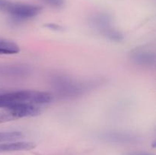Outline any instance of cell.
I'll list each match as a JSON object with an SVG mask.
<instances>
[{
  "label": "cell",
  "mask_w": 156,
  "mask_h": 155,
  "mask_svg": "<svg viewBox=\"0 0 156 155\" xmlns=\"http://www.w3.org/2000/svg\"><path fill=\"white\" fill-rule=\"evenodd\" d=\"M101 81L76 80L65 74H56L51 78V84L58 97L63 99L79 97L100 85Z\"/></svg>",
  "instance_id": "1"
},
{
  "label": "cell",
  "mask_w": 156,
  "mask_h": 155,
  "mask_svg": "<svg viewBox=\"0 0 156 155\" xmlns=\"http://www.w3.org/2000/svg\"><path fill=\"white\" fill-rule=\"evenodd\" d=\"M53 98V96L51 93L45 91L33 90H21L9 92L0 91V108L7 109L22 103L39 106L49 103Z\"/></svg>",
  "instance_id": "2"
},
{
  "label": "cell",
  "mask_w": 156,
  "mask_h": 155,
  "mask_svg": "<svg viewBox=\"0 0 156 155\" xmlns=\"http://www.w3.org/2000/svg\"><path fill=\"white\" fill-rule=\"evenodd\" d=\"M90 24L99 33L111 41L120 42L123 40V34L113 27L111 15L105 12H98L90 18Z\"/></svg>",
  "instance_id": "3"
},
{
  "label": "cell",
  "mask_w": 156,
  "mask_h": 155,
  "mask_svg": "<svg viewBox=\"0 0 156 155\" xmlns=\"http://www.w3.org/2000/svg\"><path fill=\"white\" fill-rule=\"evenodd\" d=\"M41 110L37 105L22 103L0 110V123L8 122L21 118L35 116L41 113Z\"/></svg>",
  "instance_id": "4"
},
{
  "label": "cell",
  "mask_w": 156,
  "mask_h": 155,
  "mask_svg": "<svg viewBox=\"0 0 156 155\" xmlns=\"http://www.w3.org/2000/svg\"><path fill=\"white\" fill-rule=\"evenodd\" d=\"M41 7L33 4L21 2H11L8 1L4 11L10 15L15 21H25L39 15Z\"/></svg>",
  "instance_id": "5"
},
{
  "label": "cell",
  "mask_w": 156,
  "mask_h": 155,
  "mask_svg": "<svg viewBox=\"0 0 156 155\" xmlns=\"http://www.w3.org/2000/svg\"><path fill=\"white\" fill-rule=\"evenodd\" d=\"M97 136L105 142L117 144H133L139 143L141 140L140 137L136 134L117 130L104 131L98 134Z\"/></svg>",
  "instance_id": "6"
},
{
  "label": "cell",
  "mask_w": 156,
  "mask_h": 155,
  "mask_svg": "<svg viewBox=\"0 0 156 155\" xmlns=\"http://www.w3.org/2000/svg\"><path fill=\"white\" fill-rule=\"evenodd\" d=\"M129 59L133 63L145 68H151L155 65V52L146 49H136L129 54Z\"/></svg>",
  "instance_id": "7"
},
{
  "label": "cell",
  "mask_w": 156,
  "mask_h": 155,
  "mask_svg": "<svg viewBox=\"0 0 156 155\" xmlns=\"http://www.w3.org/2000/svg\"><path fill=\"white\" fill-rule=\"evenodd\" d=\"M35 147L34 143L30 141H10L0 144V152L30 150L35 148Z\"/></svg>",
  "instance_id": "8"
},
{
  "label": "cell",
  "mask_w": 156,
  "mask_h": 155,
  "mask_svg": "<svg viewBox=\"0 0 156 155\" xmlns=\"http://www.w3.org/2000/svg\"><path fill=\"white\" fill-rule=\"evenodd\" d=\"M30 68L24 65H9L0 66V74L8 76H25L30 72Z\"/></svg>",
  "instance_id": "9"
},
{
  "label": "cell",
  "mask_w": 156,
  "mask_h": 155,
  "mask_svg": "<svg viewBox=\"0 0 156 155\" xmlns=\"http://www.w3.org/2000/svg\"><path fill=\"white\" fill-rule=\"evenodd\" d=\"M20 52V47L16 43L0 39V55H14Z\"/></svg>",
  "instance_id": "10"
},
{
  "label": "cell",
  "mask_w": 156,
  "mask_h": 155,
  "mask_svg": "<svg viewBox=\"0 0 156 155\" xmlns=\"http://www.w3.org/2000/svg\"><path fill=\"white\" fill-rule=\"evenodd\" d=\"M24 134L18 131L0 132V144L19 140L24 138Z\"/></svg>",
  "instance_id": "11"
},
{
  "label": "cell",
  "mask_w": 156,
  "mask_h": 155,
  "mask_svg": "<svg viewBox=\"0 0 156 155\" xmlns=\"http://www.w3.org/2000/svg\"><path fill=\"white\" fill-rule=\"evenodd\" d=\"M49 5L54 8H60L64 5V0H43Z\"/></svg>",
  "instance_id": "12"
},
{
  "label": "cell",
  "mask_w": 156,
  "mask_h": 155,
  "mask_svg": "<svg viewBox=\"0 0 156 155\" xmlns=\"http://www.w3.org/2000/svg\"><path fill=\"white\" fill-rule=\"evenodd\" d=\"M45 27H48L49 29H51V30H57V31L62 30V29H63L60 25H58V24H54V23H50V24H45Z\"/></svg>",
  "instance_id": "13"
},
{
  "label": "cell",
  "mask_w": 156,
  "mask_h": 155,
  "mask_svg": "<svg viewBox=\"0 0 156 155\" xmlns=\"http://www.w3.org/2000/svg\"><path fill=\"white\" fill-rule=\"evenodd\" d=\"M125 155H152L150 153H144V152H129L126 153Z\"/></svg>",
  "instance_id": "14"
}]
</instances>
